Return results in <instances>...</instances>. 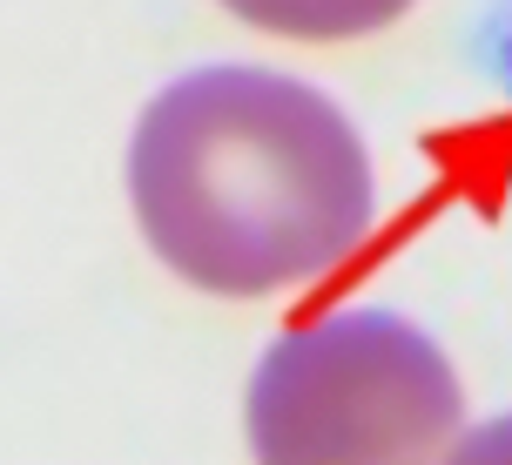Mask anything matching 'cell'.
Returning <instances> with one entry per match:
<instances>
[{
	"label": "cell",
	"instance_id": "cell-1",
	"mask_svg": "<svg viewBox=\"0 0 512 465\" xmlns=\"http://www.w3.org/2000/svg\"><path fill=\"white\" fill-rule=\"evenodd\" d=\"M128 196L149 250L209 297H270L371 230V155L331 95L203 68L135 122Z\"/></svg>",
	"mask_w": 512,
	"mask_h": 465
},
{
	"label": "cell",
	"instance_id": "cell-2",
	"mask_svg": "<svg viewBox=\"0 0 512 465\" xmlns=\"http://www.w3.org/2000/svg\"><path fill=\"white\" fill-rule=\"evenodd\" d=\"M459 418L445 351L391 310H344L277 337L250 378L256 465H432Z\"/></svg>",
	"mask_w": 512,
	"mask_h": 465
},
{
	"label": "cell",
	"instance_id": "cell-3",
	"mask_svg": "<svg viewBox=\"0 0 512 465\" xmlns=\"http://www.w3.org/2000/svg\"><path fill=\"white\" fill-rule=\"evenodd\" d=\"M223 7L283 41H358L391 27L411 0H223Z\"/></svg>",
	"mask_w": 512,
	"mask_h": 465
},
{
	"label": "cell",
	"instance_id": "cell-4",
	"mask_svg": "<svg viewBox=\"0 0 512 465\" xmlns=\"http://www.w3.org/2000/svg\"><path fill=\"white\" fill-rule=\"evenodd\" d=\"M445 465H512V418H492L479 432L452 439V459Z\"/></svg>",
	"mask_w": 512,
	"mask_h": 465
}]
</instances>
